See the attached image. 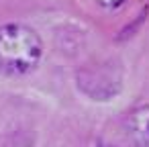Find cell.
<instances>
[{
	"label": "cell",
	"mask_w": 149,
	"mask_h": 147,
	"mask_svg": "<svg viewBox=\"0 0 149 147\" xmlns=\"http://www.w3.org/2000/svg\"><path fill=\"white\" fill-rule=\"evenodd\" d=\"M98 147H114V145H110V143H102V141H100V143H98Z\"/></svg>",
	"instance_id": "277c9868"
},
{
	"label": "cell",
	"mask_w": 149,
	"mask_h": 147,
	"mask_svg": "<svg viewBox=\"0 0 149 147\" xmlns=\"http://www.w3.org/2000/svg\"><path fill=\"white\" fill-rule=\"evenodd\" d=\"M96 2L100 6H104V8H116V6H120L125 2V0H96Z\"/></svg>",
	"instance_id": "3957f363"
},
{
	"label": "cell",
	"mask_w": 149,
	"mask_h": 147,
	"mask_svg": "<svg viewBox=\"0 0 149 147\" xmlns=\"http://www.w3.org/2000/svg\"><path fill=\"white\" fill-rule=\"evenodd\" d=\"M43 57L39 33L21 23L0 25V74L25 76L33 72Z\"/></svg>",
	"instance_id": "6da1fadb"
},
{
	"label": "cell",
	"mask_w": 149,
	"mask_h": 147,
	"mask_svg": "<svg viewBox=\"0 0 149 147\" xmlns=\"http://www.w3.org/2000/svg\"><path fill=\"white\" fill-rule=\"evenodd\" d=\"M127 131L135 147H149V104H143L129 114Z\"/></svg>",
	"instance_id": "7a4b0ae2"
}]
</instances>
